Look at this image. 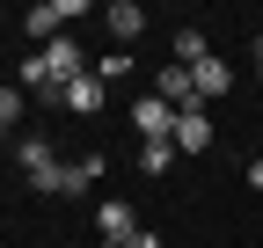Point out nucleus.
<instances>
[{"mask_svg":"<svg viewBox=\"0 0 263 248\" xmlns=\"http://www.w3.org/2000/svg\"><path fill=\"white\" fill-rule=\"evenodd\" d=\"M249 182H256V190H263V161H249Z\"/></svg>","mask_w":263,"mask_h":248,"instance_id":"dca6fc26","label":"nucleus"},{"mask_svg":"<svg viewBox=\"0 0 263 248\" xmlns=\"http://www.w3.org/2000/svg\"><path fill=\"white\" fill-rule=\"evenodd\" d=\"M124 248H161V234H154V226H139V234L124 241Z\"/></svg>","mask_w":263,"mask_h":248,"instance_id":"2eb2a0df","label":"nucleus"},{"mask_svg":"<svg viewBox=\"0 0 263 248\" xmlns=\"http://www.w3.org/2000/svg\"><path fill=\"white\" fill-rule=\"evenodd\" d=\"M205 146H212V117L205 110H183L176 117V153H205Z\"/></svg>","mask_w":263,"mask_h":248,"instance_id":"6e6552de","label":"nucleus"},{"mask_svg":"<svg viewBox=\"0 0 263 248\" xmlns=\"http://www.w3.org/2000/svg\"><path fill=\"white\" fill-rule=\"evenodd\" d=\"M95 219H103V241H132V234H139V212H132L124 197H103Z\"/></svg>","mask_w":263,"mask_h":248,"instance_id":"1a4fd4ad","label":"nucleus"},{"mask_svg":"<svg viewBox=\"0 0 263 248\" xmlns=\"http://www.w3.org/2000/svg\"><path fill=\"white\" fill-rule=\"evenodd\" d=\"M66 110H73V117H95V110H103V80H95V66L66 88Z\"/></svg>","mask_w":263,"mask_h":248,"instance_id":"9d476101","label":"nucleus"},{"mask_svg":"<svg viewBox=\"0 0 263 248\" xmlns=\"http://www.w3.org/2000/svg\"><path fill=\"white\" fill-rule=\"evenodd\" d=\"M124 73H132V51H110L103 66H95V80H103V88H110V80H124Z\"/></svg>","mask_w":263,"mask_h":248,"instance_id":"ddd939ff","label":"nucleus"},{"mask_svg":"<svg viewBox=\"0 0 263 248\" xmlns=\"http://www.w3.org/2000/svg\"><path fill=\"white\" fill-rule=\"evenodd\" d=\"M0 139H8V124H0Z\"/></svg>","mask_w":263,"mask_h":248,"instance_id":"a211bd4d","label":"nucleus"},{"mask_svg":"<svg viewBox=\"0 0 263 248\" xmlns=\"http://www.w3.org/2000/svg\"><path fill=\"white\" fill-rule=\"evenodd\" d=\"M139 168H146V175H168V168H176V139H146V146H139Z\"/></svg>","mask_w":263,"mask_h":248,"instance_id":"9b49d317","label":"nucleus"},{"mask_svg":"<svg viewBox=\"0 0 263 248\" xmlns=\"http://www.w3.org/2000/svg\"><path fill=\"white\" fill-rule=\"evenodd\" d=\"M15 161H22V175L37 182L44 197H59V175H66V161L51 153V139H15Z\"/></svg>","mask_w":263,"mask_h":248,"instance_id":"f257e3e1","label":"nucleus"},{"mask_svg":"<svg viewBox=\"0 0 263 248\" xmlns=\"http://www.w3.org/2000/svg\"><path fill=\"white\" fill-rule=\"evenodd\" d=\"M37 58H44V66H51V73H59L66 88H73V80L88 73V58H81V44H73V37H51V44H44Z\"/></svg>","mask_w":263,"mask_h":248,"instance_id":"423d86ee","label":"nucleus"},{"mask_svg":"<svg viewBox=\"0 0 263 248\" xmlns=\"http://www.w3.org/2000/svg\"><path fill=\"white\" fill-rule=\"evenodd\" d=\"M22 117V88H0V124H15Z\"/></svg>","mask_w":263,"mask_h":248,"instance_id":"4468645a","label":"nucleus"},{"mask_svg":"<svg viewBox=\"0 0 263 248\" xmlns=\"http://www.w3.org/2000/svg\"><path fill=\"white\" fill-rule=\"evenodd\" d=\"M176 117H183V110H168L161 95H139V102H132V124H139V139H176Z\"/></svg>","mask_w":263,"mask_h":248,"instance_id":"20e7f679","label":"nucleus"},{"mask_svg":"<svg viewBox=\"0 0 263 248\" xmlns=\"http://www.w3.org/2000/svg\"><path fill=\"white\" fill-rule=\"evenodd\" d=\"M256 73H263V37H256Z\"/></svg>","mask_w":263,"mask_h":248,"instance_id":"f3484780","label":"nucleus"},{"mask_svg":"<svg viewBox=\"0 0 263 248\" xmlns=\"http://www.w3.org/2000/svg\"><path fill=\"white\" fill-rule=\"evenodd\" d=\"M15 88H22V95H37V102H66V80H59V73L44 66L37 51L22 58V73H15Z\"/></svg>","mask_w":263,"mask_h":248,"instance_id":"7ed1b4c3","label":"nucleus"},{"mask_svg":"<svg viewBox=\"0 0 263 248\" xmlns=\"http://www.w3.org/2000/svg\"><path fill=\"white\" fill-rule=\"evenodd\" d=\"M197 58H205V37H197V29H183V37H176V66H197Z\"/></svg>","mask_w":263,"mask_h":248,"instance_id":"f8f14e48","label":"nucleus"},{"mask_svg":"<svg viewBox=\"0 0 263 248\" xmlns=\"http://www.w3.org/2000/svg\"><path fill=\"white\" fill-rule=\"evenodd\" d=\"M81 15V0H51V8H44V0H37V8H29V37H37V44H51V37H66V22H73Z\"/></svg>","mask_w":263,"mask_h":248,"instance_id":"f03ea898","label":"nucleus"},{"mask_svg":"<svg viewBox=\"0 0 263 248\" xmlns=\"http://www.w3.org/2000/svg\"><path fill=\"white\" fill-rule=\"evenodd\" d=\"M103 22H110V37H117V44L146 37V8H139V0H110V15H103Z\"/></svg>","mask_w":263,"mask_h":248,"instance_id":"0eeeda50","label":"nucleus"},{"mask_svg":"<svg viewBox=\"0 0 263 248\" xmlns=\"http://www.w3.org/2000/svg\"><path fill=\"white\" fill-rule=\"evenodd\" d=\"M190 88H197V102H219L227 88H234V73H227V58H219V51H205V58L190 66Z\"/></svg>","mask_w":263,"mask_h":248,"instance_id":"39448f33","label":"nucleus"}]
</instances>
